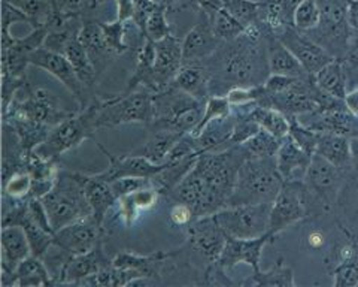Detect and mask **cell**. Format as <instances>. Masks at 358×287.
<instances>
[{"label":"cell","mask_w":358,"mask_h":287,"mask_svg":"<svg viewBox=\"0 0 358 287\" xmlns=\"http://www.w3.org/2000/svg\"><path fill=\"white\" fill-rule=\"evenodd\" d=\"M245 159L248 153L242 146L200 154L194 168L167 197L192 206L196 218L215 214L227 206Z\"/></svg>","instance_id":"6da1fadb"},{"label":"cell","mask_w":358,"mask_h":287,"mask_svg":"<svg viewBox=\"0 0 358 287\" xmlns=\"http://www.w3.org/2000/svg\"><path fill=\"white\" fill-rule=\"evenodd\" d=\"M268 33L254 24L233 41H222L201 64L209 72L210 96H226L231 88L263 85L271 75L267 57Z\"/></svg>","instance_id":"7a4b0ae2"},{"label":"cell","mask_w":358,"mask_h":287,"mask_svg":"<svg viewBox=\"0 0 358 287\" xmlns=\"http://www.w3.org/2000/svg\"><path fill=\"white\" fill-rule=\"evenodd\" d=\"M85 174L60 167L52 189L42 197L54 234L76 220L92 216L85 196Z\"/></svg>","instance_id":"3957f363"},{"label":"cell","mask_w":358,"mask_h":287,"mask_svg":"<svg viewBox=\"0 0 358 287\" xmlns=\"http://www.w3.org/2000/svg\"><path fill=\"white\" fill-rule=\"evenodd\" d=\"M284 184L275 158H248L239 168L236 184L227 206L272 204Z\"/></svg>","instance_id":"277c9868"},{"label":"cell","mask_w":358,"mask_h":287,"mask_svg":"<svg viewBox=\"0 0 358 287\" xmlns=\"http://www.w3.org/2000/svg\"><path fill=\"white\" fill-rule=\"evenodd\" d=\"M154 115L147 129H162L179 135L193 134L205 113V102L175 87L152 94Z\"/></svg>","instance_id":"5b68a950"},{"label":"cell","mask_w":358,"mask_h":287,"mask_svg":"<svg viewBox=\"0 0 358 287\" xmlns=\"http://www.w3.org/2000/svg\"><path fill=\"white\" fill-rule=\"evenodd\" d=\"M100 99V96L96 97L92 104L52 127L48 138L35 150L39 156L59 160L64 153L78 148L84 141H96Z\"/></svg>","instance_id":"8992f818"},{"label":"cell","mask_w":358,"mask_h":287,"mask_svg":"<svg viewBox=\"0 0 358 287\" xmlns=\"http://www.w3.org/2000/svg\"><path fill=\"white\" fill-rule=\"evenodd\" d=\"M78 109L71 111L62 99L47 87L24 85L14 97L2 118H21L48 127H55L66 118L72 117Z\"/></svg>","instance_id":"52a82bcc"},{"label":"cell","mask_w":358,"mask_h":287,"mask_svg":"<svg viewBox=\"0 0 358 287\" xmlns=\"http://www.w3.org/2000/svg\"><path fill=\"white\" fill-rule=\"evenodd\" d=\"M320 23L306 35L315 41L334 59L348 56L352 30L348 24V2L346 0H318Z\"/></svg>","instance_id":"ba28073f"},{"label":"cell","mask_w":358,"mask_h":287,"mask_svg":"<svg viewBox=\"0 0 358 287\" xmlns=\"http://www.w3.org/2000/svg\"><path fill=\"white\" fill-rule=\"evenodd\" d=\"M151 92L141 88L131 93H120L100 99L97 129H114L122 125H143L148 126L152 121Z\"/></svg>","instance_id":"9c48e42d"},{"label":"cell","mask_w":358,"mask_h":287,"mask_svg":"<svg viewBox=\"0 0 358 287\" xmlns=\"http://www.w3.org/2000/svg\"><path fill=\"white\" fill-rule=\"evenodd\" d=\"M343 181V169L334 167L324 158L313 154L305 176L309 217L334 211L336 201Z\"/></svg>","instance_id":"30bf717a"},{"label":"cell","mask_w":358,"mask_h":287,"mask_svg":"<svg viewBox=\"0 0 358 287\" xmlns=\"http://www.w3.org/2000/svg\"><path fill=\"white\" fill-rule=\"evenodd\" d=\"M309 217L308 195L303 181H284L271 208L267 234L273 239L288 227Z\"/></svg>","instance_id":"8fae6325"},{"label":"cell","mask_w":358,"mask_h":287,"mask_svg":"<svg viewBox=\"0 0 358 287\" xmlns=\"http://www.w3.org/2000/svg\"><path fill=\"white\" fill-rule=\"evenodd\" d=\"M272 204L226 206L215 213L217 222L233 238H257L267 234Z\"/></svg>","instance_id":"7c38bea8"},{"label":"cell","mask_w":358,"mask_h":287,"mask_svg":"<svg viewBox=\"0 0 358 287\" xmlns=\"http://www.w3.org/2000/svg\"><path fill=\"white\" fill-rule=\"evenodd\" d=\"M47 27H31L24 38H15L9 30H2V78H29L30 54L43 47Z\"/></svg>","instance_id":"4fadbf2b"},{"label":"cell","mask_w":358,"mask_h":287,"mask_svg":"<svg viewBox=\"0 0 358 287\" xmlns=\"http://www.w3.org/2000/svg\"><path fill=\"white\" fill-rule=\"evenodd\" d=\"M30 66L48 72L55 80L60 81L78 104V109H83L92 104L94 99L88 94L87 88L78 78L72 63L62 52L51 51L45 47L38 48L30 54Z\"/></svg>","instance_id":"5bb4252c"},{"label":"cell","mask_w":358,"mask_h":287,"mask_svg":"<svg viewBox=\"0 0 358 287\" xmlns=\"http://www.w3.org/2000/svg\"><path fill=\"white\" fill-rule=\"evenodd\" d=\"M110 235H105L99 244L84 255L71 256L66 262L55 286H80L102 268L109 267L117 250L110 244Z\"/></svg>","instance_id":"9a60e30c"},{"label":"cell","mask_w":358,"mask_h":287,"mask_svg":"<svg viewBox=\"0 0 358 287\" xmlns=\"http://www.w3.org/2000/svg\"><path fill=\"white\" fill-rule=\"evenodd\" d=\"M226 239V232L217 222L215 214L199 217L185 229V242L208 263L220 259Z\"/></svg>","instance_id":"2e32d148"},{"label":"cell","mask_w":358,"mask_h":287,"mask_svg":"<svg viewBox=\"0 0 358 287\" xmlns=\"http://www.w3.org/2000/svg\"><path fill=\"white\" fill-rule=\"evenodd\" d=\"M105 235L110 234L100 227L92 216H88L55 232L52 244L69 256H78L93 250Z\"/></svg>","instance_id":"e0dca14e"},{"label":"cell","mask_w":358,"mask_h":287,"mask_svg":"<svg viewBox=\"0 0 358 287\" xmlns=\"http://www.w3.org/2000/svg\"><path fill=\"white\" fill-rule=\"evenodd\" d=\"M96 146L106 156L109 167L103 172L94 174V175L97 178L105 180L108 183L117 181L120 178H126V176H143V178H152V176L162 172L166 167V163H154L147 158L139 156V154H133V153L117 156V154H112L110 151H108L99 141H96Z\"/></svg>","instance_id":"ac0fdd59"},{"label":"cell","mask_w":358,"mask_h":287,"mask_svg":"<svg viewBox=\"0 0 358 287\" xmlns=\"http://www.w3.org/2000/svg\"><path fill=\"white\" fill-rule=\"evenodd\" d=\"M155 43V63L151 76L150 92L160 93L166 90L173 81L182 63L181 39L175 35L167 36Z\"/></svg>","instance_id":"d6986e66"},{"label":"cell","mask_w":358,"mask_h":287,"mask_svg":"<svg viewBox=\"0 0 358 287\" xmlns=\"http://www.w3.org/2000/svg\"><path fill=\"white\" fill-rule=\"evenodd\" d=\"M222 41L217 38L209 17L203 10H197L196 24L181 39L182 63H205L215 52Z\"/></svg>","instance_id":"ffe728a7"},{"label":"cell","mask_w":358,"mask_h":287,"mask_svg":"<svg viewBox=\"0 0 358 287\" xmlns=\"http://www.w3.org/2000/svg\"><path fill=\"white\" fill-rule=\"evenodd\" d=\"M284 46L294 54L296 59L303 66L305 71L312 76H315L324 66L329 64L334 57L329 54L315 41H312L305 31H300L293 26L285 29L281 35L276 36Z\"/></svg>","instance_id":"44dd1931"},{"label":"cell","mask_w":358,"mask_h":287,"mask_svg":"<svg viewBox=\"0 0 358 287\" xmlns=\"http://www.w3.org/2000/svg\"><path fill=\"white\" fill-rule=\"evenodd\" d=\"M272 241L273 238L268 234L257 238H233L227 235L218 263L227 271L242 263L251 267L252 272L260 271L263 250Z\"/></svg>","instance_id":"7402d4cb"},{"label":"cell","mask_w":358,"mask_h":287,"mask_svg":"<svg viewBox=\"0 0 358 287\" xmlns=\"http://www.w3.org/2000/svg\"><path fill=\"white\" fill-rule=\"evenodd\" d=\"M78 38H80L90 60H92L99 80H102L106 75V72L110 69V66L114 64L120 57L109 47L103 29L100 26V20L97 18L84 20L83 29Z\"/></svg>","instance_id":"603a6c76"},{"label":"cell","mask_w":358,"mask_h":287,"mask_svg":"<svg viewBox=\"0 0 358 287\" xmlns=\"http://www.w3.org/2000/svg\"><path fill=\"white\" fill-rule=\"evenodd\" d=\"M297 118L301 125L318 132V134H333L346 138L358 136V117L352 115L345 105L300 115Z\"/></svg>","instance_id":"cb8c5ba5"},{"label":"cell","mask_w":358,"mask_h":287,"mask_svg":"<svg viewBox=\"0 0 358 287\" xmlns=\"http://www.w3.org/2000/svg\"><path fill=\"white\" fill-rule=\"evenodd\" d=\"M310 160V154L301 150L289 135L282 139L275 156L276 169L284 181H303Z\"/></svg>","instance_id":"d4e9b609"},{"label":"cell","mask_w":358,"mask_h":287,"mask_svg":"<svg viewBox=\"0 0 358 287\" xmlns=\"http://www.w3.org/2000/svg\"><path fill=\"white\" fill-rule=\"evenodd\" d=\"M301 0H262L257 24L271 35L281 33L293 26V15Z\"/></svg>","instance_id":"484cf974"},{"label":"cell","mask_w":358,"mask_h":287,"mask_svg":"<svg viewBox=\"0 0 358 287\" xmlns=\"http://www.w3.org/2000/svg\"><path fill=\"white\" fill-rule=\"evenodd\" d=\"M84 190L90 209H92V217L96 220V223L100 227L106 230L105 225L108 216L118 202V197L115 196L114 190H112L110 183L97 178L96 175H85Z\"/></svg>","instance_id":"4316f807"},{"label":"cell","mask_w":358,"mask_h":287,"mask_svg":"<svg viewBox=\"0 0 358 287\" xmlns=\"http://www.w3.org/2000/svg\"><path fill=\"white\" fill-rule=\"evenodd\" d=\"M2 277L13 275L18 265L31 255L26 232L20 226H2Z\"/></svg>","instance_id":"83f0119b"},{"label":"cell","mask_w":358,"mask_h":287,"mask_svg":"<svg viewBox=\"0 0 358 287\" xmlns=\"http://www.w3.org/2000/svg\"><path fill=\"white\" fill-rule=\"evenodd\" d=\"M234 123H236V118L231 113L227 117L209 121L199 134H192L199 156L205 153H215L230 148V138L233 135Z\"/></svg>","instance_id":"f1b7e54d"},{"label":"cell","mask_w":358,"mask_h":287,"mask_svg":"<svg viewBox=\"0 0 358 287\" xmlns=\"http://www.w3.org/2000/svg\"><path fill=\"white\" fill-rule=\"evenodd\" d=\"M54 286V279L43 259L30 255L22 260L15 272L2 277V287H39Z\"/></svg>","instance_id":"f546056e"},{"label":"cell","mask_w":358,"mask_h":287,"mask_svg":"<svg viewBox=\"0 0 358 287\" xmlns=\"http://www.w3.org/2000/svg\"><path fill=\"white\" fill-rule=\"evenodd\" d=\"M267 57H268V68L271 74L293 76V78H312V76L305 71L303 66L296 59L284 43L279 41L275 35H267Z\"/></svg>","instance_id":"4dcf8cb0"},{"label":"cell","mask_w":358,"mask_h":287,"mask_svg":"<svg viewBox=\"0 0 358 287\" xmlns=\"http://www.w3.org/2000/svg\"><path fill=\"white\" fill-rule=\"evenodd\" d=\"M169 87H175L178 90L196 97L197 101L206 104L210 97L209 72L206 66L201 63L182 64Z\"/></svg>","instance_id":"1f68e13d"},{"label":"cell","mask_w":358,"mask_h":287,"mask_svg":"<svg viewBox=\"0 0 358 287\" xmlns=\"http://www.w3.org/2000/svg\"><path fill=\"white\" fill-rule=\"evenodd\" d=\"M62 54L72 63L73 69L78 75V78L81 80V83L87 88L88 94L92 96L93 99L99 97L97 85H99L100 80H99L94 66H93L92 60H90L88 54H87L84 46L81 43L80 38L76 36V38H72L69 42H67L64 48H63V51H62Z\"/></svg>","instance_id":"d6a6232c"},{"label":"cell","mask_w":358,"mask_h":287,"mask_svg":"<svg viewBox=\"0 0 358 287\" xmlns=\"http://www.w3.org/2000/svg\"><path fill=\"white\" fill-rule=\"evenodd\" d=\"M324 93L343 101L348 93V72L342 59H334L313 76Z\"/></svg>","instance_id":"836d02e7"},{"label":"cell","mask_w":358,"mask_h":287,"mask_svg":"<svg viewBox=\"0 0 358 287\" xmlns=\"http://www.w3.org/2000/svg\"><path fill=\"white\" fill-rule=\"evenodd\" d=\"M148 136L143 146L138 150H134L133 154L147 158L154 163H164L167 154L173 148L175 144L181 139L184 135L175 134V132L162 130V129H147Z\"/></svg>","instance_id":"e575fe53"},{"label":"cell","mask_w":358,"mask_h":287,"mask_svg":"<svg viewBox=\"0 0 358 287\" xmlns=\"http://www.w3.org/2000/svg\"><path fill=\"white\" fill-rule=\"evenodd\" d=\"M241 286L255 287H296L294 271L291 270L285 260L279 258L273 267L267 271H255L248 279L241 281Z\"/></svg>","instance_id":"d590c367"},{"label":"cell","mask_w":358,"mask_h":287,"mask_svg":"<svg viewBox=\"0 0 358 287\" xmlns=\"http://www.w3.org/2000/svg\"><path fill=\"white\" fill-rule=\"evenodd\" d=\"M315 154L333 163L334 167L345 169L350 167L351 154H350V138L333 134H320Z\"/></svg>","instance_id":"8d00e7d4"},{"label":"cell","mask_w":358,"mask_h":287,"mask_svg":"<svg viewBox=\"0 0 358 287\" xmlns=\"http://www.w3.org/2000/svg\"><path fill=\"white\" fill-rule=\"evenodd\" d=\"M250 117L262 129L268 132V134H272L273 136L279 139H284L285 136H288V132H289L288 117L281 111H278V109L254 104L250 108Z\"/></svg>","instance_id":"74e56055"},{"label":"cell","mask_w":358,"mask_h":287,"mask_svg":"<svg viewBox=\"0 0 358 287\" xmlns=\"http://www.w3.org/2000/svg\"><path fill=\"white\" fill-rule=\"evenodd\" d=\"M2 121H5V123H8L15 130L22 148H24L26 153L29 154L35 151L41 144L48 138L51 132V127L39 125V123H33V121H29V120L2 118Z\"/></svg>","instance_id":"f35d334b"},{"label":"cell","mask_w":358,"mask_h":287,"mask_svg":"<svg viewBox=\"0 0 358 287\" xmlns=\"http://www.w3.org/2000/svg\"><path fill=\"white\" fill-rule=\"evenodd\" d=\"M15 6L30 18L31 27H47L55 14L54 0H2Z\"/></svg>","instance_id":"ab89813d"},{"label":"cell","mask_w":358,"mask_h":287,"mask_svg":"<svg viewBox=\"0 0 358 287\" xmlns=\"http://www.w3.org/2000/svg\"><path fill=\"white\" fill-rule=\"evenodd\" d=\"M282 139L268 134L264 129H260L254 136L242 144L245 151L248 153V158H275L281 147Z\"/></svg>","instance_id":"60d3db41"},{"label":"cell","mask_w":358,"mask_h":287,"mask_svg":"<svg viewBox=\"0 0 358 287\" xmlns=\"http://www.w3.org/2000/svg\"><path fill=\"white\" fill-rule=\"evenodd\" d=\"M100 26L103 29L109 47L118 57L126 56V54L131 51L130 46L127 43V23H122V21L117 18L112 21L100 20Z\"/></svg>","instance_id":"b9f144b4"},{"label":"cell","mask_w":358,"mask_h":287,"mask_svg":"<svg viewBox=\"0 0 358 287\" xmlns=\"http://www.w3.org/2000/svg\"><path fill=\"white\" fill-rule=\"evenodd\" d=\"M209 20L212 29H214V33L220 41H233L239 38L245 31V27L224 8L217 10Z\"/></svg>","instance_id":"7bdbcfd3"},{"label":"cell","mask_w":358,"mask_h":287,"mask_svg":"<svg viewBox=\"0 0 358 287\" xmlns=\"http://www.w3.org/2000/svg\"><path fill=\"white\" fill-rule=\"evenodd\" d=\"M31 175L26 169H21L9 176L8 180L2 181V197L15 201H29L31 190Z\"/></svg>","instance_id":"ee69618b"},{"label":"cell","mask_w":358,"mask_h":287,"mask_svg":"<svg viewBox=\"0 0 358 287\" xmlns=\"http://www.w3.org/2000/svg\"><path fill=\"white\" fill-rule=\"evenodd\" d=\"M221 2L222 8L229 10L245 29L257 24L260 2L257 0H221Z\"/></svg>","instance_id":"f6af8a7d"},{"label":"cell","mask_w":358,"mask_h":287,"mask_svg":"<svg viewBox=\"0 0 358 287\" xmlns=\"http://www.w3.org/2000/svg\"><path fill=\"white\" fill-rule=\"evenodd\" d=\"M334 287H354L358 286V255L333 263L327 267Z\"/></svg>","instance_id":"bcb514c9"},{"label":"cell","mask_w":358,"mask_h":287,"mask_svg":"<svg viewBox=\"0 0 358 287\" xmlns=\"http://www.w3.org/2000/svg\"><path fill=\"white\" fill-rule=\"evenodd\" d=\"M320 5L318 0H301L293 15V27L300 31H310L320 23Z\"/></svg>","instance_id":"7dc6e473"},{"label":"cell","mask_w":358,"mask_h":287,"mask_svg":"<svg viewBox=\"0 0 358 287\" xmlns=\"http://www.w3.org/2000/svg\"><path fill=\"white\" fill-rule=\"evenodd\" d=\"M288 121H289L288 135L294 139V142L301 150H305L308 154L313 156L320 139L318 132L306 127L305 125H301L297 117H288Z\"/></svg>","instance_id":"c3c4849f"},{"label":"cell","mask_w":358,"mask_h":287,"mask_svg":"<svg viewBox=\"0 0 358 287\" xmlns=\"http://www.w3.org/2000/svg\"><path fill=\"white\" fill-rule=\"evenodd\" d=\"M171 35H173V33L169 20H167L166 9L164 6H159L147 20V24H145V38L152 42H159Z\"/></svg>","instance_id":"681fc988"},{"label":"cell","mask_w":358,"mask_h":287,"mask_svg":"<svg viewBox=\"0 0 358 287\" xmlns=\"http://www.w3.org/2000/svg\"><path fill=\"white\" fill-rule=\"evenodd\" d=\"M231 106H242V105H251L259 104L266 105L267 101V92L263 85L255 87H236L226 94Z\"/></svg>","instance_id":"f907efd6"},{"label":"cell","mask_w":358,"mask_h":287,"mask_svg":"<svg viewBox=\"0 0 358 287\" xmlns=\"http://www.w3.org/2000/svg\"><path fill=\"white\" fill-rule=\"evenodd\" d=\"M230 114H231V104L229 102L227 96H210L205 104L203 117H201L199 126L193 132V135L199 134V132L209 123V121L227 117Z\"/></svg>","instance_id":"816d5d0a"},{"label":"cell","mask_w":358,"mask_h":287,"mask_svg":"<svg viewBox=\"0 0 358 287\" xmlns=\"http://www.w3.org/2000/svg\"><path fill=\"white\" fill-rule=\"evenodd\" d=\"M199 286H205V287H233V286H241V281H233L229 275L227 270L221 267V265L217 262H212L209 267L206 268L203 277L200 280Z\"/></svg>","instance_id":"f5cc1de1"},{"label":"cell","mask_w":358,"mask_h":287,"mask_svg":"<svg viewBox=\"0 0 358 287\" xmlns=\"http://www.w3.org/2000/svg\"><path fill=\"white\" fill-rule=\"evenodd\" d=\"M115 217L120 218V222L122 223V226L130 229L134 223L138 222L141 209L134 204L131 195H126L121 196L117 205H115Z\"/></svg>","instance_id":"db71d44e"},{"label":"cell","mask_w":358,"mask_h":287,"mask_svg":"<svg viewBox=\"0 0 358 287\" xmlns=\"http://www.w3.org/2000/svg\"><path fill=\"white\" fill-rule=\"evenodd\" d=\"M154 186L151 178H143V176H126V178H120L117 181H112L110 187L112 190H114L115 196L120 197L121 196H126L130 195L133 192H138L143 187H150Z\"/></svg>","instance_id":"11a10c76"},{"label":"cell","mask_w":358,"mask_h":287,"mask_svg":"<svg viewBox=\"0 0 358 287\" xmlns=\"http://www.w3.org/2000/svg\"><path fill=\"white\" fill-rule=\"evenodd\" d=\"M169 220L173 226L187 229L194 222L196 216L193 213L192 206H188L187 204H182V202H175L169 209Z\"/></svg>","instance_id":"9f6ffc18"},{"label":"cell","mask_w":358,"mask_h":287,"mask_svg":"<svg viewBox=\"0 0 358 287\" xmlns=\"http://www.w3.org/2000/svg\"><path fill=\"white\" fill-rule=\"evenodd\" d=\"M17 23H29L30 18L15 6L2 2V30H9Z\"/></svg>","instance_id":"6f0895ef"},{"label":"cell","mask_w":358,"mask_h":287,"mask_svg":"<svg viewBox=\"0 0 358 287\" xmlns=\"http://www.w3.org/2000/svg\"><path fill=\"white\" fill-rule=\"evenodd\" d=\"M327 239H329V237H327L326 232L318 229V227H313L312 230H309L306 238H305L308 248L313 250V251H320V250L326 247L327 242H329Z\"/></svg>","instance_id":"680465c9"},{"label":"cell","mask_w":358,"mask_h":287,"mask_svg":"<svg viewBox=\"0 0 358 287\" xmlns=\"http://www.w3.org/2000/svg\"><path fill=\"white\" fill-rule=\"evenodd\" d=\"M167 15L175 13H184V10H199L197 0H164L163 4Z\"/></svg>","instance_id":"91938a15"},{"label":"cell","mask_w":358,"mask_h":287,"mask_svg":"<svg viewBox=\"0 0 358 287\" xmlns=\"http://www.w3.org/2000/svg\"><path fill=\"white\" fill-rule=\"evenodd\" d=\"M117 5L115 18L122 23H130L134 20V4L133 0H114Z\"/></svg>","instance_id":"94428289"},{"label":"cell","mask_w":358,"mask_h":287,"mask_svg":"<svg viewBox=\"0 0 358 287\" xmlns=\"http://www.w3.org/2000/svg\"><path fill=\"white\" fill-rule=\"evenodd\" d=\"M348 2V24L352 33L358 35V0H346Z\"/></svg>","instance_id":"6125c7cd"},{"label":"cell","mask_w":358,"mask_h":287,"mask_svg":"<svg viewBox=\"0 0 358 287\" xmlns=\"http://www.w3.org/2000/svg\"><path fill=\"white\" fill-rule=\"evenodd\" d=\"M343 102H345L346 109H348V111H350L352 115L358 117V87L354 88V90L346 93V96H345V99H343Z\"/></svg>","instance_id":"be15d7a7"},{"label":"cell","mask_w":358,"mask_h":287,"mask_svg":"<svg viewBox=\"0 0 358 287\" xmlns=\"http://www.w3.org/2000/svg\"><path fill=\"white\" fill-rule=\"evenodd\" d=\"M350 154H351V162L354 164H358V136L350 138Z\"/></svg>","instance_id":"e7e4bbea"},{"label":"cell","mask_w":358,"mask_h":287,"mask_svg":"<svg viewBox=\"0 0 358 287\" xmlns=\"http://www.w3.org/2000/svg\"><path fill=\"white\" fill-rule=\"evenodd\" d=\"M152 4H155V5H159V6H163V4H164V0H151Z\"/></svg>","instance_id":"03108f58"},{"label":"cell","mask_w":358,"mask_h":287,"mask_svg":"<svg viewBox=\"0 0 358 287\" xmlns=\"http://www.w3.org/2000/svg\"><path fill=\"white\" fill-rule=\"evenodd\" d=\"M257 2H262V0H257Z\"/></svg>","instance_id":"003e7915"}]
</instances>
